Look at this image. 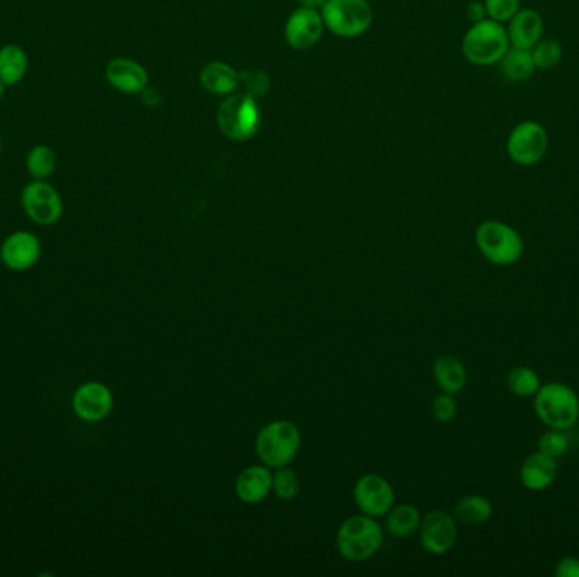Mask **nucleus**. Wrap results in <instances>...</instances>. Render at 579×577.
<instances>
[{
	"label": "nucleus",
	"instance_id": "obj_28",
	"mask_svg": "<svg viewBox=\"0 0 579 577\" xmlns=\"http://www.w3.org/2000/svg\"><path fill=\"white\" fill-rule=\"evenodd\" d=\"M530 51L537 70H551L561 63L564 55L563 46L556 39L542 38Z\"/></svg>",
	"mask_w": 579,
	"mask_h": 577
},
{
	"label": "nucleus",
	"instance_id": "obj_18",
	"mask_svg": "<svg viewBox=\"0 0 579 577\" xmlns=\"http://www.w3.org/2000/svg\"><path fill=\"white\" fill-rule=\"evenodd\" d=\"M557 478V459L537 451L525 459L520 468V483L525 490L544 491Z\"/></svg>",
	"mask_w": 579,
	"mask_h": 577
},
{
	"label": "nucleus",
	"instance_id": "obj_4",
	"mask_svg": "<svg viewBox=\"0 0 579 577\" xmlns=\"http://www.w3.org/2000/svg\"><path fill=\"white\" fill-rule=\"evenodd\" d=\"M537 418L549 429H571L579 420V396L564 383H546L534 395Z\"/></svg>",
	"mask_w": 579,
	"mask_h": 577
},
{
	"label": "nucleus",
	"instance_id": "obj_29",
	"mask_svg": "<svg viewBox=\"0 0 579 577\" xmlns=\"http://www.w3.org/2000/svg\"><path fill=\"white\" fill-rule=\"evenodd\" d=\"M271 491L275 493L276 498L283 501H292L297 498L300 493V479L297 473L288 466L283 468H276L273 473V483H271Z\"/></svg>",
	"mask_w": 579,
	"mask_h": 577
},
{
	"label": "nucleus",
	"instance_id": "obj_23",
	"mask_svg": "<svg viewBox=\"0 0 579 577\" xmlns=\"http://www.w3.org/2000/svg\"><path fill=\"white\" fill-rule=\"evenodd\" d=\"M420 517L419 508L409 503L402 505H393L392 510L386 513V530L388 534L397 537V539H407L419 530Z\"/></svg>",
	"mask_w": 579,
	"mask_h": 577
},
{
	"label": "nucleus",
	"instance_id": "obj_8",
	"mask_svg": "<svg viewBox=\"0 0 579 577\" xmlns=\"http://www.w3.org/2000/svg\"><path fill=\"white\" fill-rule=\"evenodd\" d=\"M549 148V134L541 122L522 121L513 127L507 138V154L510 161L519 166H535L541 163Z\"/></svg>",
	"mask_w": 579,
	"mask_h": 577
},
{
	"label": "nucleus",
	"instance_id": "obj_16",
	"mask_svg": "<svg viewBox=\"0 0 579 577\" xmlns=\"http://www.w3.org/2000/svg\"><path fill=\"white\" fill-rule=\"evenodd\" d=\"M507 34L513 48L532 50L544 34V19L535 9H519L507 22Z\"/></svg>",
	"mask_w": 579,
	"mask_h": 577
},
{
	"label": "nucleus",
	"instance_id": "obj_20",
	"mask_svg": "<svg viewBox=\"0 0 579 577\" xmlns=\"http://www.w3.org/2000/svg\"><path fill=\"white\" fill-rule=\"evenodd\" d=\"M434 380L444 393L458 395L463 391L468 381V373L463 361L456 356H439L432 368Z\"/></svg>",
	"mask_w": 579,
	"mask_h": 577
},
{
	"label": "nucleus",
	"instance_id": "obj_2",
	"mask_svg": "<svg viewBox=\"0 0 579 577\" xmlns=\"http://www.w3.org/2000/svg\"><path fill=\"white\" fill-rule=\"evenodd\" d=\"M385 542V532L380 523L370 515H354L341 523L336 544L346 561L363 562L378 554Z\"/></svg>",
	"mask_w": 579,
	"mask_h": 577
},
{
	"label": "nucleus",
	"instance_id": "obj_35",
	"mask_svg": "<svg viewBox=\"0 0 579 577\" xmlns=\"http://www.w3.org/2000/svg\"><path fill=\"white\" fill-rule=\"evenodd\" d=\"M141 100H143L144 105L155 107V105L160 104L161 95L156 88L146 87L143 92H141Z\"/></svg>",
	"mask_w": 579,
	"mask_h": 577
},
{
	"label": "nucleus",
	"instance_id": "obj_21",
	"mask_svg": "<svg viewBox=\"0 0 579 577\" xmlns=\"http://www.w3.org/2000/svg\"><path fill=\"white\" fill-rule=\"evenodd\" d=\"M29 60L19 44H6L0 48V82L14 87L28 73Z\"/></svg>",
	"mask_w": 579,
	"mask_h": 577
},
{
	"label": "nucleus",
	"instance_id": "obj_1",
	"mask_svg": "<svg viewBox=\"0 0 579 577\" xmlns=\"http://www.w3.org/2000/svg\"><path fill=\"white\" fill-rule=\"evenodd\" d=\"M216 121L222 136L234 143H246L260 132L263 114L258 99L234 92L222 100Z\"/></svg>",
	"mask_w": 579,
	"mask_h": 577
},
{
	"label": "nucleus",
	"instance_id": "obj_34",
	"mask_svg": "<svg viewBox=\"0 0 579 577\" xmlns=\"http://www.w3.org/2000/svg\"><path fill=\"white\" fill-rule=\"evenodd\" d=\"M466 16L471 22H480L488 17L486 14L485 2L483 0H471L466 7Z\"/></svg>",
	"mask_w": 579,
	"mask_h": 577
},
{
	"label": "nucleus",
	"instance_id": "obj_10",
	"mask_svg": "<svg viewBox=\"0 0 579 577\" xmlns=\"http://www.w3.org/2000/svg\"><path fill=\"white\" fill-rule=\"evenodd\" d=\"M419 539L429 554L444 556L458 542V523L451 513L434 510L422 518Z\"/></svg>",
	"mask_w": 579,
	"mask_h": 577
},
{
	"label": "nucleus",
	"instance_id": "obj_9",
	"mask_svg": "<svg viewBox=\"0 0 579 577\" xmlns=\"http://www.w3.org/2000/svg\"><path fill=\"white\" fill-rule=\"evenodd\" d=\"M21 204L29 219L41 226L55 224L63 214V200L60 193L45 180L28 183L21 193Z\"/></svg>",
	"mask_w": 579,
	"mask_h": 577
},
{
	"label": "nucleus",
	"instance_id": "obj_30",
	"mask_svg": "<svg viewBox=\"0 0 579 577\" xmlns=\"http://www.w3.org/2000/svg\"><path fill=\"white\" fill-rule=\"evenodd\" d=\"M569 449L568 437L564 430L549 429L537 440V451L544 452L546 456L559 459L563 457Z\"/></svg>",
	"mask_w": 579,
	"mask_h": 577
},
{
	"label": "nucleus",
	"instance_id": "obj_25",
	"mask_svg": "<svg viewBox=\"0 0 579 577\" xmlns=\"http://www.w3.org/2000/svg\"><path fill=\"white\" fill-rule=\"evenodd\" d=\"M26 168L34 180H46L56 168L55 151L48 144H36L28 153Z\"/></svg>",
	"mask_w": 579,
	"mask_h": 577
},
{
	"label": "nucleus",
	"instance_id": "obj_37",
	"mask_svg": "<svg viewBox=\"0 0 579 577\" xmlns=\"http://www.w3.org/2000/svg\"><path fill=\"white\" fill-rule=\"evenodd\" d=\"M4 90H6V85L0 82V102H2V97H4Z\"/></svg>",
	"mask_w": 579,
	"mask_h": 577
},
{
	"label": "nucleus",
	"instance_id": "obj_33",
	"mask_svg": "<svg viewBox=\"0 0 579 577\" xmlns=\"http://www.w3.org/2000/svg\"><path fill=\"white\" fill-rule=\"evenodd\" d=\"M554 574H556L557 577H579L578 557H563L561 561L557 562Z\"/></svg>",
	"mask_w": 579,
	"mask_h": 577
},
{
	"label": "nucleus",
	"instance_id": "obj_5",
	"mask_svg": "<svg viewBox=\"0 0 579 577\" xmlns=\"http://www.w3.org/2000/svg\"><path fill=\"white\" fill-rule=\"evenodd\" d=\"M302 446V434L290 420H275L256 435L254 449L268 468H283L297 457Z\"/></svg>",
	"mask_w": 579,
	"mask_h": 577
},
{
	"label": "nucleus",
	"instance_id": "obj_13",
	"mask_svg": "<svg viewBox=\"0 0 579 577\" xmlns=\"http://www.w3.org/2000/svg\"><path fill=\"white\" fill-rule=\"evenodd\" d=\"M114 407L112 391L99 381H89L73 395V412L85 422L104 420Z\"/></svg>",
	"mask_w": 579,
	"mask_h": 577
},
{
	"label": "nucleus",
	"instance_id": "obj_31",
	"mask_svg": "<svg viewBox=\"0 0 579 577\" xmlns=\"http://www.w3.org/2000/svg\"><path fill=\"white\" fill-rule=\"evenodd\" d=\"M488 19L507 24L520 9V0H483Z\"/></svg>",
	"mask_w": 579,
	"mask_h": 577
},
{
	"label": "nucleus",
	"instance_id": "obj_36",
	"mask_svg": "<svg viewBox=\"0 0 579 577\" xmlns=\"http://www.w3.org/2000/svg\"><path fill=\"white\" fill-rule=\"evenodd\" d=\"M300 7H309V9H317L320 11L322 6L326 4V0H297Z\"/></svg>",
	"mask_w": 579,
	"mask_h": 577
},
{
	"label": "nucleus",
	"instance_id": "obj_22",
	"mask_svg": "<svg viewBox=\"0 0 579 577\" xmlns=\"http://www.w3.org/2000/svg\"><path fill=\"white\" fill-rule=\"evenodd\" d=\"M498 66H500V72H502L503 77L512 83L529 80L534 75L535 70H537L534 58H532V51L513 48V46L508 48Z\"/></svg>",
	"mask_w": 579,
	"mask_h": 577
},
{
	"label": "nucleus",
	"instance_id": "obj_27",
	"mask_svg": "<svg viewBox=\"0 0 579 577\" xmlns=\"http://www.w3.org/2000/svg\"><path fill=\"white\" fill-rule=\"evenodd\" d=\"M270 87V75L263 70L238 72V92H243L254 99H263L270 92Z\"/></svg>",
	"mask_w": 579,
	"mask_h": 577
},
{
	"label": "nucleus",
	"instance_id": "obj_12",
	"mask_svg": "<svg viewBox=\"0 0 579 577\" xmlns=\"http://www.w3.org/2000/svg\"><path fill=\"white\" fill-rule=\"evenodd\" d=\"M326 24L317 9L298 7L290 14L285 24V41L297 51H307L319 44Z\"/></svg>",
	"mask_w": 579,
	"mask_h": 577
},
{
	"label": "nucleus",
	"instance_id": "obj_3",
	"mask_svg": "<svg viewBox=\"0 0 579 577\" xmlns=\"http://www.w3.org/2000/svg\"><path fill=\"white\" fill-rule=\"evenodd\" d=\"M510 48L507 28L502 22L493 19H483L473 22L471 28L464 34L461 50L471 65H498Z\"/></svg>",
	"mask_w": 579,
	"mask_h": 577
},
{
	"label": "nucleus",
	"instance_id": "obj_17",
	"mask_svg": "<svg viewBox=\"0 0 579 577\" xmlns=\"http://www.w3.org/2000/svg\"><path fill=\"white\" fill-rule=\"evenodd\" d=\"M271 483H273V473L270 468L265 464H256L239 473L234 490L243 503L256 505L268 498L271 493Z\"/></svg>",
	"mask_w": 579,
	"mask_h": 577
},
{
	"label": "nucleus",
	"instance_id": "obj_6",
	"mask_svg": "<svg viewBox=\"0 0 579 577\" xmlns=\"http://www.w3.org/2000/svg\"><path fill=\"white\" fill-rule=\"evenodd\" d=\"M475 241L481 256L495 266H512L524 256V239L502 220L481 222L476 229Z\"/></svg>",
	"mask_w": 579,
	"mask_h": 577
},
{
	"label": "nucleus",
	"instance_id": "obj_11",
	"mask_svg": "<svg viewBox=\"0 0 579 577\" xmlns=\"http://www.w3.org/2000/svg\"><path fill=\"white\" fill-rule=\"evenodd\" d=\"M354 503L364 515L385 517L395 505V491L392 484L378 474H364L354 484Z\"/></svg>",
	"mask_w": 579,
	"mask_h": 577
},
{
	"label": "nucleus",
	"instance_id": "obj_32",
	"mask_svg": "<svg viewBox=\"0 0 579 577\" xmlns=\"http://www.w3.org/2000/svg\"><path fill=\"white\" fill-rule=\"evenodd\" d=\"M458 413V403L454 400V395H449V393H444L442 391L441 395H437L432 402V415L436 418L437 422L441 424H447L451 422Z\"/></svg>",
	"mask_w": 579,
	"mask_h": 577
},
{
	"label": "nucleus",
	"instance_id": "obj_14",
	"mask_svg": "<svg viewBox=\"0 0 579 577\" xmlns=\"http://www.w3.org/2000/svg\"><path fill=\"white\" fill-rule=\"evenodd\" d=\"M41 256V244L38 237L31 232H14L7 237L2 248H0V258L7 268L14 271H24L33 268L38 263Z\"/></svg>",
	"mask_w": 579,
	"mask_h": 577
},
{
	"label": "nucleus",
	"instance_id": "obj_15",
	"mask_svg": "<svg viewBox=\"0 0 579 577\" xmlns=\"http://www.w3.org/2000/svg\"><path fill=\"white\" fill-rule=\"evenodd\" d=\"M105 78L122 94H141L148 87L149 75L141 63L131 58H114L105 68Z\"/></svg>",
	"mask_w": 579,
	"mask_h": 577
},
{
	"label": "nucleus",
	"instance_id": "obj_7",
	"mask_svg": "<svg viewBox=\"0 0 579 577\" xmlns=\"http://www.w3.org/2000/svg\"><path fill=\"white\" fill-rule=\"evenodd\" d=\"M320 14L326 29L341 38H358L373 22V9L368 0H326Z\"/></svg>",
	"mask_w": 579,
	"mask_h": 577
},
{
	"label": "nucleus",
	"instance_id": "obj_26",
	"mask_svg": "<svg viewBox=\"0 0 579 577\" xmlns=\"http://www.w3.org/2000/svg\"><path fill=\"white\" fill-rule=\"evenodd\" d=\"M507 386L513 395L520 398L534 396L542 386L541 376L529 366H517L508 373Z\"/></svg>",
	"mask_w": 579,
	"mask_h": 577
},
{
	"label": "nucleus",
	"instance_id": "obj_19",
	"mask_svg": "<svg viewBox=\"0 0 579 577\" xmlns=\"http://www.w3.org/2000/svg\"><path fill=\"white\" fill-rule=\"evenodd\" d=\"M200 85L209 94L227 97L238 92V72L229 63L212 61L202 68Z\"/></svg>",
	"mask_w": 579,
	"mask_h": 577
},
{
	"label": "nucleus",
	"instance_id": "obj_24",
	"mask_svg": "<svg viewBox=\"0 0 579 577\" xmlns=\"http://www.w3.org/2000/svg\"><path fill=\"white\" fill-rule=\"evenodd\" d=\"M454 515L459 522L468 523V525H483L493 515V506L485 496H463L454 506Z\"/></svg>",
	"mask_w": 579,
	"mask_h": 577
}]
</instances>
